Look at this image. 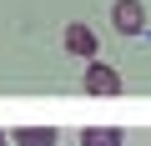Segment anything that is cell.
<instances>
[{
  "instance_id": "1",
  "label": "cell",
  "mask_w": 151,
  "mask_h": 146,
  "mask_svg": "<svg viewBox=\"0 0 151 146\" xmlns=\"http://www.w3.org/2000/svg\"><path fill=\"white\" fill-rule=\"evenodd\" d=\"M111 25L121 35H141L146 30V5H141V0H116V5H111Z\"/></svg>"
},
{
  "instance_id": "2",
  "label": "cell",
  "mask_w": 151,
  "mask_h": 146,
  "mask_svg": "<svg viewBox=\"0 0 151 146\" xmlns=\"http://www.w3.org/2000/svg\"><path fill=\"white\" fill-rule=\"evenodd\" d=\"M81 86H86L91 96H121V76H116L111 65H101V60H91V65H86Z\"/></svg>"
},
{
  "instance_id": "3",
  "label": "cell",
  "mask_w": 151,
  "mask_h": 146,
  "mask_svg": "<svg viewBox=\"0 0 151 146\" xmlns=\"http://www.w3.org/2000/svg\"><path fill=\"white\" fill-rule=\"evenodd\" d=\"M60 40H65V50H70V55H86V60H96V45H101V40H96V30H91V25H81V20H70Z\"/></svg>"
},
{
  "instance_id": "4",
  "label": "cell",
  "mask_w": 151,
  "mask_h": 146,
  "mask_svg": "<svg viewBox=\"0 0 151 146\" xmlns=\"http://www.w3.org/2000/svg\"><path fill=\"white\" fill-rule=\"evenodd\" d=\"M10 141H15V146H55L60 131H55V126H20Z\"/></svg>"
},
{
  "instance_id": "5",
  "label": "cell",
  "mask_w": 151,
  "mask_h": 146,
  "mask_svg": "<svg viewBox=\"0 0 151 146\" xmlns=\"http://www.w3.org/2000/svg\"><path fill=\"white\" fill-rule=\"evenodd\" d=\"M81 146H121V131L116 126H86L81 131Z\"/></svg>"
},
{
  "instance_id": "6",
  "label": "cell",
  "mask_w": 151,
  "mask_h": 146,
  "mask_svg": "<svg viewBox=\"0 0 151 146\" xmlns=\"http://www.w3.org/2000/svg\"><path fill=\"white\" fill-rule=\"evenodd\" d=\"M0 146H10V136H5V131H0Z\"/></svg>"
}]
</instances>
